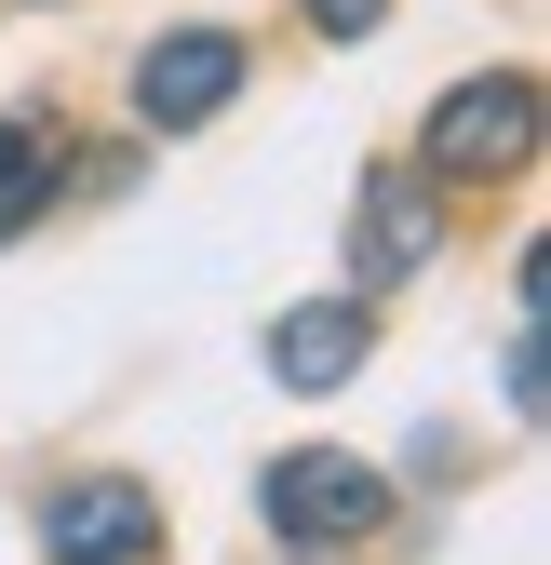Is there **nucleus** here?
Masks as SVG:
<instances>
[{
    "mask_svg": "<svg viewBox=\"0 0 551 565\" xmlns=\"http://www.w3.org/2000/svg\"><path fill=\"white\" fill-rule=\"evenodd\" d=\"M431 243H444V189H431L418 162H377V175H364V202H350V269H364V297L418 282V269H431Z\"/></svg>",
    "mask_w": 551,
    "mask_h": 565,
    "instance_id": "39448f33",
    "label": "nucleus"
},
{
    "mask_svg": "<svg viewBox=\"0 0 551 565\" xmlns=\"http://www.w3.org/2000/svg\"><path fill=\"white\" fill-rule=\"evenodd\" d=\"M256 512H269V539L336 552V539H377L390 471H377V458H350V445H296V458H269V471H256Z\"/></svg>",
    "mask_w": 551,
    "mask_h": 565,
    "instance_id": "f03ea898",
    "label": "nucleus"
},
{
    "mask_svg": "<svg viewBox=\"0 0 551 565\" xmlns=\"http://www.w3.org/2000/svg\"><path fill=\"white\" fill-rule=\"evenodd\" d=\"M377 14H390V0H310V28H323V41H377Z\"/></svg>",
    "mask_w": 551,
    "mask_h": 565,
    "instance_id": "6e6552de",
    "label": "nucleus"
},
{
    "mask_svg": "<svg viewBox=\"0 0 551 565\" xmlns=\"http://www.w3.org/2000/svg\"><path fill=\"white\" fill-rule=\"evenodd\" d=\"M364 350H377V310L364 297H310V310L269 323V377H283V391H336Z\"/></svg>",
    "mask_w": 551,
    "mask_h": 565,
    "instance_id": "423d86ee",
    "label": "nucleus"
},
{
    "mask_svg": "<svg viewBox=\"0 0 551 565\" xmlns=\"http://www.w3.org/2000/svg\"><path fill=\"white\" fill-rule=\"evenodd\" d=\"M41 202H54V135L41 121H0V243H14Z\"/></svg>",
    "mask_w": 551,
    "mask_h": 565,
    "instance_id": "0eeeda50",
    "label": "nucleus"
},
{
    "mask_svg": "<svg viewBox=\"0 0 551 565\" xmlns=\"http://www.w3.org/2000/svg\"><path fill=\"white\" fill-rule=\"evenodd\" d=\"M229 95H242V28H162L149 54H134V121H149V135L216 121Z\"/></svg>",
    "mask_w": 551,
    "mask_h": 565,
    "instance_id": "20e7f679",
    "label": "nucleus"
},
{
    "mask_svg": "<svg viewBox=\"0 0 551 565\" xmlns=\"http://www.w3.org/2000/svg\"><path fill=\"white\" fill-rule=\"evenodd\" d=\"M41 552L54 565H162V499L134 471H82L41 499Z\"/></svg>",
    "mask_w": 551,
    "mask_h": 565,
    "instance_id": "7ed1b4c3",
    "label": "nucleus"
},
{
    "mask_svg": "<svg viewBox=\"0 0 551 565\" xmlns=\"http://www.w3.org/2000/svg\"><path fill=\"white\" fill-rule=\"evenodd\" d=\"M525 162H538V82H525V67H485V82H457V95L418 121V175H431V189L525 175Z\"/></svg>",
    "mask_w": 551,
    "mask_h": 565,
    "instance_id": "f257e3e1",
    "label": "nucleus"
}]
</instances>
